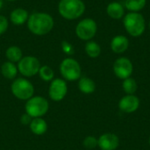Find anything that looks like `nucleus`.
<instances>
[{"mask_svg": "<svg viewBox=\"0 0 150 150\" xmlns=\"http://www.w3.org/2000/svg\"><path fill=\"white\" fill-rule=\"evenodd\" d=\"M67 92L68 86L65 80L61 78H55L51 81L48 90V95L53 101H62L66 97Z\"/></svg>", "mask_w": 150, "mask_h": 150, "instance_id": "10", "label": "nucleus"}, {"mask_svg": "<svg viewBox=\"0 0 150 150\" xmlns=\"http://www.w3.org/2000/svg\"><path fill=\"white\" fill-rule=\"evenodd\" d=\"M54 25V18L46 12H33L27 20V27L30 32L37 36L47 34Z\"/></svg>", "mask_w": 150, "mask_h": 150, "instance_id": "1", "label": "nucleus"}, {"mask_svg": "<svg viewBox=\"0 0 150 150\" xmlns=\"http://www.w3.org/2000/svg\"><path fill=\"white\" fill-rule=\"evenodd\" d=\"M147 0H126L125 6L130 12H138L146 5Z\"/></svg>", "mask_w": 150, "mask_h": 150, "instance_id": "21", "label": "nucleus"}, {"mask_svg": "<svg viewBox=\"0 0 150 150\" xmlns=\"http://www.w3.org/2000/svg\"><path fill=\"white\" fill-rule=\"evenodd\" d=\"M38 74L40 77L45 82H51L52 80H54V70L47 65L41 66Z\"/></svg>", "mask_w": 150, "mask_h": 150, "instance_id": "23", "label": "nucleus"}, {"mask_svg": "<svg viewBox=\"0 0 150 150\" xmlns=\"http://www.w3.org/2000/svg\"><path fill=\"white\" fill-rule=\"evenodd\" d=\"M149 145H150V137H149Z\"/></svg>", "mask_w": 150, "mask_h": 150, "instance_id": "31", "label": "nucleus"}, {"mask_svg": "<svg viewBox=\"0 0 150 150\" xmlns=\"http://www.w3.org/2000/svg\"><path fill=\"white\" fill-rule=\"evenodd\" d=\"M32 120H33V118L30 116V115H28L26 112L25 113H24L22 116H21V118H20V122L23 124V125H30V123L32 122Z\"/></svg>", "mask_w": 150, "mask_h": 150, "instance_id": "27", "label": "nucleus"}, {"mask_svg": "<svg viewBox=\"0 0 150 150\" xmlns=\"http://www.w3.org/2000/svg\"><path fill=\"white\" fill-rule=\"evenodd\" d=\"M25 110V112L33 119L42 118L49 110V103L43 97H32L26 101Z\"/></svg>", "mask_w": 150, "mask_h": 150, "instance_id": "4", "label": "nucleus"}, {"mask_svg": "<svg viewBox=\"0 0 150 150\" xmlns=\"http://www.w3.org/2000/svg\"><path fill=\"white\" fill-rule=\"evenodd\" d=\"M28 18H29V15H28L27 11L22 8H17L13 10L10 14L11 22L16 25H20L27 22Z\"/></svg>", "mask_w": 150, "mask_h": 150, "instance_id": "14", "label": "nucleus"}, {"mask_svg": "<svg viewBox=\"0 0 150 150\" xmlns=\"http://www.w3.org/2000/svg\"><path fill=\"white\" fill-rule=\"evenodd\" d=\"M149 29H150V22H149Z\"/></svg>", "mask_w": 150, "mask_h": 150, "instance_id": "30", "label": "nucleus"}, {"mask_svg": "<svg viewBox=\"0 0 150 150\" xmlns=\"http://www.w3.org/2000/svg\"><path fill=\"white\" fill-rule=\"evenodd\" d=\"M108 16L113 19H120L125 16V10L123 5L119 2L110 3L106 7Z\"/></svg>", "mask_w": 150, "mask_h": 150, "instance_id": "15", "label": "nucleus"}, {"mask_svg": "<svg viewBox=\"0 0 150 150\" xmlns=\"http://www.w3.org/2000/svg\"><path fill=\"white\" fill-rule=\"evenodd\" d=\"M140 106V99L135 95H126L119 102V108L120 111L132 113L138 110Z\"/></svg>", "mask_w": 150, "mask_h": 150, "instance_id": "12", "label": "nucleus"}, {"mask_svg": "<svg viewBox=\"0 0 150 150\" xmlns=\"http://www.w3.org/2000/svg\"><path fill=\"white\" fill-rule=\"evenodd\" d=\"M3 7V0H0V10L2 9Z\"/></svg>", "mask_w": 150, "mask_h": 150, "instance_id": "28", "label": "nucleus"}, {"mask_svg": "<svg viewBox=\"0 0 150 150\" xmlns=\"http://www.w3.org/2000/svg\"><path fill=\"white\" fill-rule=\"evenodd\" d=\"M85 11V4L82 0H61L58 4L60 15L69 20L80 18Z\"/></svg>", "mask_w": 150, "mask_h": 150, "instance_id": "2", "label": "nucleus"}, {"mask_svg": "<svg viewBox=\"0 0 150 150\" xmlns=\"http://www.w3.org/2000/svg\"><path fill=\"white\" fill-rule=\"evenodd\" d=\"M62 49L68 55H72L75 52V49H74V47L72 46V44H70L67 40H64L62 42Z\"/></svg>", "mask_w": 150, "mask_h": 150, "instance_id": "25", "label": "nucleus"}, {"mask_svg": "<svg viewBox=\"0 0 150 150\" xmlns=\"http://www.w3.org/2000/svg\"><path fill=\"white\" fill-rule=\"evenodd\" d=\"M98 25L94 19L84 18L81 20L76 26V36L83 40H91L97 33Z\"/></svg>", "mask_w": 150, "mask_h": 150, "instance_id": "8", "label": "nucleus"}, {"mask_svg": "<svg viewBox=\"0 0 150 150\" xmlns=\"http://www.w3.org/2000/svg\"><path fill=\"white\" fill-rule=\"evenodd\" d=\"M18 72L26 77H32L39 73L41 67L40 61L34 56H25L18 62Z\"/></svg>", "mask_w": 150, "mask_h": 150, "instance_id": "7", "label": "nucleus"}, {"mask_svg": "<svg viewBox=\"0 0 150 150\" xmlns=\"http://www.w3.org/2000/svg\"><path fill=\"white\" fill-rule=\"evenodd\" d=\"M85 52L87 54V55L91 58H97L101 54V47L100 46L93 41V40H89L86 42L85 44Z\"/></svg>", "mask_w": 150, "mask_h": 150, "instance_id": "20", "label": "nucleus"}, {"mask_svg": "<svg viewBox=\"0 0 150 150\" xmlns=\"http://www.w3.org/2000/svg\"><path fill=\"white\" fill-rule=\"evenodd\" d=\"M18 70V66L15 65V63L11 62H5L1 66V73L4 76V78L9 80H13L17 76Z\"/></svg>", "mask_w": 150, "mask_h": 150, "instance_id": "17", "label": "nucleus"}, {"mask_svg": "<svg viewBox=\"0 0 150 150\" xmlns=\"http://www.w3.org/2000/svg\"><path fill=\"white\" fill-rule=\"evenodd\" d=\"M78 88L80 91L84 94H91L96 90V84L91 78L83 76L80 77L78 81Z\"/></svg>", "mask_w": 150, "mask_h": 150, "instance_id": "18", "label": "nucleus"}, {"mask_svg": "<svg viewBox=\"0 0 150 150\" xmlns=\"http://www.w3.org/2000/svg\"><path fill=\"white\" fill-rule=\"evenodd\" d=\"M5 56L7 60L11 62H18L23 57L22 50L17 46H11L7 48L5 52Z\"/></svg>", "mask_w": 150, "mask_h": 150, "instance_id": "19", "label": "nucleus"}, {"mask_svg": "<svg viewBox=\"0 0 150 150\" xmlns=\"http://www.w3.org/2000/svg\"><path fill=\"white\" fill-rule=\"evenodd\" d=\"M11 91L14 97L20 100H28L34 94V87L33 83L25 78L14 79L11 85Z\"/></svg>", "mask_w": 150, "mask_h": 150, "instance_id": "5", "label": "nucleus"}, {"mask_svg": "<svg viewBox=\"0 0 150 150\" xmlns=\"http://www.w3.org/2000/svg\"><path fill=\"white\" fill-rule=\"evenodd\" d=\"M134 70L132 62L127 57H120L113 63V72L117 77L125 80L131 76Z\"/></svg>", "mask_w": 150, "mask_h": 150, "instance_id": "9", "label": "nucleus"}, {"mask_svg": "<svg viewBox=\"0 0 150 150\" xmlns=\"http://www.w3.org/2000/svg\"><path fill=\"white\" fill-rule=\"evenodd\" d=\"M83 146L88 149H95L98 146V139L94 136H87L83 140Z\"/></svg>", "mask_w": 150, "mask_h": 150, "instance_id": "24", "label": "nucleus"}, {"mask_svg": "<svg viewBox=\"0 0 150 150\" xmlns=\"http://www.w3.org/2000/svg\"><path fill=\"white\" fill-rule=\"evenodd\" d=\"M60 72L65 80L74 82L80 79L82 69L76 60L73 58H66L61 62Z\"/></svg>", "mask_w": 150, "mask_h": 150, "instance_id": "6", "label": "nucleus"}, {"mask_svg": "<svg viewBox=\"0 0 150 150\" xmlns=\"http://www.w3.org/2000/svg\"><path fill=\"white\" fill-rule=\"evenodd\" d=\"M123 24L126 31L133 37L142 36L146 29L145 18L139 12H129L125 15Z\"/></svg>", "mask_w": 150, "mask_h": 150, "instance_id": "3", "label": "nucleus"}, {"mask_svg": "<svg viewBox=\"0 0 150 150\" xmlns=\"http://www.w3.org/2000/svg\"><path fill=\"white\" fill-rule=\"evenodd\" d=\"M29 127H30L32 133L36 135H42L47 130V124L46 120H43L42 118L33 119Z\"/></svg>", "mask_w": 150, "mask_h": 150, "instance_id": "16", "label": "nucleus"}, {"mask_svg": "<svg viewBox=\"0 0 150 150\" xmlns=\"http://www.w3.org/2000/svg\"><path fill=\"white\" fill-rule=\"evenodd\" d=\"M119 145V137L112 133L104 134L98 139V146L101 150H116Z\"/></svg>", "mask_w": 150, "mask_h": 150, "instance_id": "11", "label": "nucleus"}, {"mask_svg": "<svg viewBox=\"0 0 150 150\" xmlns=\"http://www.w3.org/2000/svg\"><path fill=\"white\" fill-rule=\"evenodd\" d=\"M7 1H16V0H7Z\"/></svg>", "mask_w": 150, "mask_h": 150, "instance_id": "29", "label": "nucleus"}, {"mask_svg": "<svg viewBox=\"0 0 150 150\" xmlns=\"http://www.w3.org/2000/svg\"><path fill=\"white\" fill-rule=\"evenodd\" d=\"M122 88L123 91L127 93V95H134L138 89V84L135 79L130 76L123 81Z\"/></svg>", "mask_w": 150, "mask_h": 150, "instance_id": "22", "label": "nucleus"}, {"mask_svg": "<svg viewBox=\"0 0 150 150\" xmlns=\"http://www.w3.org/2000/svg\"><path fill=\"white\" fill-rule=\"evenodd\" d=\"M129 40L124 35H117L111 41V48L115 54H122L127 50Z\"/></svg>", "mask_w": 150, "mask_h": 150, "instance_id": "13", "label": "nucleus"}, {"mask_svg": "<svg viewBox=\"0 0 150 150\" xmlns=\"http://www.w3.org/2000/svg\"><path fill=\"white\" fill-rule=\"evenodd\" d=\"M8 25L9 24H8L7 18L4 16L0 15V35L4 34L6 32L8 28Z\"/></svg>", "mask_w": 150, "mask_h": 150, "instance_id": "26", "label": "nucleus"}]
</instances>
